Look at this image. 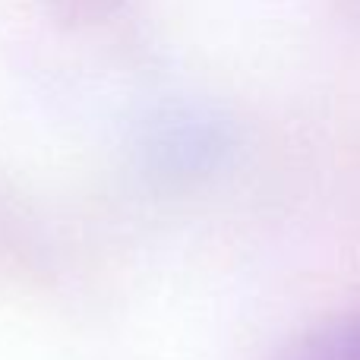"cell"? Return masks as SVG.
<instances>
[{
	"instance_id": "cell-1",
	"label": "cell",
	"mask_w": 360,
	"mask_h": 360,
	"mask_svg": "<svg viewBox=\"0 0 360 360\" xmlns=\"http://www.w3.org/2000/svg\"><path fill=\"white\" fill-rule=\"evenodd\" d=\"M332 360H360V323L354 326L351 335L338 338V354Z\"/></svg>"
}]
</instances>
